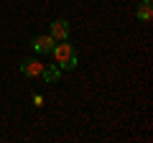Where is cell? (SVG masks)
Instances as JSON below:
<instances>
[{
    "label": "cell",
    "mask_w": 153,
    "mask_h": 143,
    "mask_svg": "<svg viewBox=\"0 0 153 143\" xmlns=\"http://www.w3.org/2000/svg\"><path fill=\"white\" fill-rule=\"evenodd\" d=\"M51 54H54L56 59V66L59 69H76V51L71 44H66V41H59V44H54V49H51Z\"/></svg>",
    "instance_id": "obj_1"
},
{
    "label": "cell",
    "mask_w": 153,
    "mask_h": 143,
    "mask_svg": "<svg viewBox=\"0 0 153 143\" xmlns=\"http://www.w3.org/2000/svg\"><path fill=\"white\" fill-rule=\"evenodd\" d=\"M56 41L51 39L49 33H36L31 39V49L36 51V54H51V49H54Z\"/></svg>",
    "instance_id": "obj_2"
},
{
    "label": "cell",
    "mask_w": 153,
    "mask_h": 143,
    "mask_svg": "<svg viewBox=\"0 0 153 143\" xmlns=\"http://www.w3.org/2000/svg\"><path fill=\"white\" fill-rule=\"evenodd\" d=\"M49 36L54 41H69V21H64V18L51 21V33Z\"/></svg>",
    "instance_id": "obj_3"
},
{
    "label": "cell",
    "mask_w": 153,
    "mask_h": 143,
    "mask_svg": "<svg viewBox=\"0 0 153 143\" xmlns=\"http://www.w3.org/2000/svg\"><path fill=\"white\" fill-rule=\"evenodd\" d=\"M44 72V64L38 59H33V56H28V59L21 61V74H26V77H38Z\"/></svg>",
    "instance_id": "obj_4"
},
{
    "label": "cell",
    "mask_w": 153,
    "mask_h": 143,
    "mask_svg": "<svg viewBox=\"0 0 153 143\" xmlns=\"http://www.w3.org/2000/svg\"><path fill=\"white\" fill-rule=\"evenodd\" d=\"M151 16H153L151 0H140V3H138V8H135V18H138V21H151Z\"/></svg>",
    "instance_id": "obj_5"
},
{
    "label": "cell",
    "mask_w": 153,
    "mask_h": 143,
    "mask_svg": "<svg viewBox=\"0 0 153 143\" xmlns=\"http://www.w3.org/2000/svg\"><path fill=\"white\" fill-rule=\"evenodd\" d=\"M41 77H44V79H46L49 84H54L56 79L61 77V69H59L56 64H49V66H44V72H41Z\"/></svg>",
    "instance_id": "obj_6"
}]
</instances>
